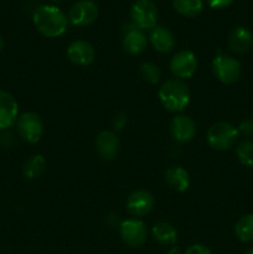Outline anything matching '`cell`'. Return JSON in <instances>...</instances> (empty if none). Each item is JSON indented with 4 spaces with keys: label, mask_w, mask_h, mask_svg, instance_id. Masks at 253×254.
I'll use <instances>...</instances> for the list:
<instances>
[{
    "label": "cell",
    "mask_w": 253,
    "mask_h": 254,
    "mask_svg": "<svg viewBox=\"0 0 253 254\" xmlns=\"http://www.w3.org/2000/svg\"><path fill=\"white\" fill-rule=\"evenodd\" d=\"M37 31L44 36L54 39L62 36L68 27V17L55 5H40L32 15Z\"/></svg>",
    "instance_id": "6da1fadb"
},
{
    "label": "cell",
    "mask_w": 253,
    "mask_h": 254,
    "mask_svg": "<svg viewBox=\"0 0 253 254\" xmlns=\"http://www.w3.org/2000/svg\"><path fill=\"white\" fill-rule=\"evenodd\" d=\"M161 104L170 112H183L190 103V89L181 79H166L159 89Z\"/></svg>",
    "instance_id": "7a4b0ae2"
},
{
    "label": "cell",
    "mask_w": 253,
    "mask_h": 254,
    "mask_svg": "<svg viewBox=\"0 0 253 254\" xmlns=\"http://www.w3.org/2000/svg\"><path fill=\"white\" fill-rule=\"evenodd\" d=\"M238 135L240 134L235 126L227 122H217L208 128L206 140L215 150L225 151L235 145Z\"/></svg>",
    "instance_id": "3957f363"
},
{
    "label": "cell",
    "mask_w": 253,
    "mask_h": 254,
    "mask_svg": "<svg viewBox=\"0 0 253 254\" xmlns=\"http://www.w3.org/2000/svg\"><path fill=\"white\" fill-rule=\"evenodd\" d=\"M158 7L153 0H136L130 9L131 24L139 30H151L158 24Z\"/></svg>",
    "instance_id": "277c9868"
},
{
    "label": "cell",
    "mask_w": 253,
    "mask_h": 254,
    "mask_svg": "<svg viewBox=\"0 0 253 254\" xmlns=\"http://www.w3.org/2000/svg\"><path fill=\"white\" fill-rule=\"evenodd\" d=\"M212 71L216 78L225 84H232L241 77V64L226 54L216 55L212 61Z\"/></svg>",
    "instance_id": "5b68a950"
},
{
    "label": "cell",
    "mask_w": 253,
    "mask_h": 254,
    "mask_svg": "<svg viewBox=\"0 0 253 254\" xmlns=\"http://www.w3.org/2000/svg\"><path fill=\"white\" fill-rule=\"evenodd\" d=\"M16 129L19 135L30 144L40 141L44 135V123L39 114L34 112L21 114L16 121Z\"/></svg>",
    "instance_id": "8992f818"
},
{
    "label": "cell",
    "mask_w": 253,
    "mask_h": 254,
    "mask_svg": "<svg viewBox=\"0 0 253 254\" xmlns=\"http://www.w3.org/2000/svg\"><path fill=\"white\" fill-rule=\"evenodd\" d=\"M99 15V9L93 0H78L72 5L68 12V21L78 27L93 24Z\"/></svg>",
    "instance_id": "52a82bcc"
},
{
    "label": "cell",
    "mask_w": 253,
    "mask_h": 254,
    "mask_svg": "<svg viewBox=\"0 0 253 254\" xmlns=\"http://www.w3.org/2000/svg\"><path fill=\"white\" fill-rule=\"evenodd\" d=\"M119 233L126 245L130 247H140L148 237L145 223L138 218H128L119 225Z\"/></svg>",
    "instance_id": "ba28073f"
},
{
    "label": "cell",
    "mask_w": 253,
    "mask_h": 254,
    "mask_svg": "<svg viewBox=\"0 0 253 254\" xmlns=\"http://www.w3.org/2000/svg\"><path fill=\"white\" fill-rule=\"evenodd\" d=\"M197 69L196 55L190 50H183L174 55L170 61V71L178 79L190 78Z\"/></svg>",
    "instance_id": "9c48e42d"
},
{
    "label": "cell",
    "mask_w": 253,
    "mask_h": 254,
    "mask_svg": "<svg viewBox=\"0 0 253 254\" xmlns=\"http://www.w3.org/2000/svg\"><path fill=\"white\" fill-rule=\"evenodd\" d=\"M19 104L12 94L0 89V130H6L16 124Z\"/></svg>",
    "instance_id": "30bf717a"
},
{
    "label": "cell",
    "mask_w": 253,
    "mask_h": 254,
    "mask_svg": "<svg viewBox=\"0 0 253 254\" xmlns=\"http://www.w3.org/2000/svg\"><path fill=\"white\" fill-rule=\"evenodd\" d=\"M126 210L134 217H144L154 208V197L146 190H136L126 198Z\"/></svg>",
    "instance_id": "8fae6325"
},
{
    "label": "cell",
    "mask_w": 253,
    "mask_h": 254,
    "mask_svg": "<svg viewBox=\"0 0 253 254\" xmlns=\"http://www.w3.org/2000/svg\"><path fill=\"white\" fill-rule=\"evenodd\" d=\"M67 57L76 66H89L96 59V51L89 42L76 40L67 49Z\"/></svg>",
    "instance_id": "7c38bea8"
},
{
    "label": "cell",
    "mask_w": 253,
    "mask_h": 254,
    "mask_svg": "<svg viewBox=\"0 0 253 254\" xmlns=\"http://www.w3.org/2000/svg\"><path fill=\"white\" fill-rule=\"evenodd\" d=\"M170 133L178 143H189L196 134L195 122L188 116H176L170 123Z\"/></svg>",
    "instance_id": "4fadbf2b"
},
{
    "label": "cell",
    "mask_w": 253,
    "mask_h": 254,
    "mask_svg": "<svg viewBox=\"0 0 253 254\" xmlns=\"http://www.w3.org/2000/svg\"><path fill=\"white\" fill-rule=\"evenodd\" d=\"M96 149L103 160H113L119 153V140L113 131L104 130L99 133L96 140Z\"/></svg>",
    "instance_id": "5bb4252c"
},
{
    "label": "cell",
    "mask_w": 253,
    "mask_h": 254,
    "mask_svg": "<svg viewBox=\"0 0 253 254\" xmlns=\"http://www.w3.org/2000/svg\"><path fill=\"white\" fill-rule=\"evenodd\" d=\"M228 49L236 54H243L253 46V34L247 27L238 26L231 31L228 36Z\"/></svg>",
    "instance_id": "9a60e30c"
},
{
    "label": "cell",
    "mask_w": 253,
    "mask_h": 254,
    "mask_svg": "<svg viewBox=\"0 0 253 254\" xmlns=\"http://www.w3.org/2000/svg\"><path fill=\"white\" fill-rule=\"evenodd\" d=\"M146 44H148V40H146V36L143 34V31L131 24V26L126 30V35H124V51L129 55H139L146 49Z\"/></svg>",
    "instance_id": "2e32d148"
},
{
    "label": "cell",
    "mask_w": 253,
    "mask_h": 254,
    "mask_svg": "<svg viewBox=\"0 0 253 254\" xmlns=\"http://www.w3.org/2000/svg\"><path fill=\"white\" fill-rule=\"evenodd\" d=\"M149 40L154 49L163 54L170 52L175 47V37H174L173 32L166 27L158 26V25L150 30Z\"/></svg>",
    "instance_id": "e0dca14e"
},
{
    "label": "cell",
    "mask_w": 253,
    "mask_h": 254,
    "mask_svg": "<svg viewBox=\"0 0 253 254\" xmlns=\"http://www.w3.org/2000/svg\"><path fill=\"white\" fill-rule=\"evenodd\" d=\"M165 180L168 185L178 192H185L190 186V175L181 166L169 168L165 173Z\"/></svg>",
    "instance_id": "ac0fdd59"
},
{
    "label": "cell",
    "mask_w": 253,
    "mask_h": 254,
    "mask_svg": "<svg viewBox=\"0 0 253 254\" xmlns=\"http://www.w3.org/2000/svg\"><path fill=\"white\" fill-rule=\"evenodd\" d=\"M153 237L158 241L160 245L173 246L178 240V231L171 223L169 222H158L153 226Z\"/></svg>",
    "instance_id": "d6986e66"
},
{
    "label": "cell",
    "mask_w": 253,
    "mask_h": 254,
    "mask_svg": "<svg viewBox=\"0 0 253 254\" xmlns=\"http://www.w3.org/2000/svg\"><path fill=\"white\" fill-rule=\"evenodd\" d=\"M173 7L178 14L185 17H196L202 12V0H173Z\"/></svg>",
    "instance_id": "ffe728a7"
},
{
    "label": "cell",
    "mask_w": 253,
    "mask_h": 254,
    "mask_svg": "<svg viewBox=\"0 0 253 254\" xmlns=\"http://www.w3.org/2000/svg\"><path fill=\"white\" fill-rule=\"evenodd\" d=\"M45 166H46V160L41 154H36L32 155L25 161L24 166H22V174L29 180H35V179L40 178L42 173L45 171Z\"/></svg>",
    "instance_id": "44dd1931"
},
{
    "label": "cell",
    "mask_w": 253,
    "mask_h": 254,
    "mask_svg": "<svg viewBox=\"0 0 253 254\" xmlns=\"http://www.w3.org/2000/svg\"><path fill=\"white\" fill-rule=\"evenodd\" d=\"M235 233L241 242H253V213L242 216L235 225Z\"/></svg>",
    "instance_id": "7402d4cb"
},
{
    "label": "cell",
    "mask_w": 253,
    "mask_h": 254,
    "mask_svg": "<svg viewBox=\"0 0 253 254\" xmlns=\"http://www.w3.org/2000/svg\"><path fill=\"white\" fill-rule=\"evenodd\" d=\"M236 155L241 164L247 168H253V140H242L236 146Z\"/></svg>",
    "instance_id": "603a6c76"
},
{
    "label": "cell",
    "mask_w": 253,
    "mask_h": 254,
    "mask_svg": "<svg viewBox=\"0 0 253 254\" xmlns=\"http://www.w3.org/2000/svg\"><path fill=\"white\" fill-rule=\"evenodd\" d=\"M140 74L146 82L151 84H155L160 81L161 77V71L155 64H151V62H145L140 66Z\"/></svg>",
    "instance_id": "cb8c5ba5"
},
{
    "label": "cell",
    "mask_w": 253,
    "mask_h": 254,
    "mask_svg": "<svg viewBox=\"0 0 253 254\" xmlns=\"http://www.w3.org/2000/svg\"><path fill=\"white\" fill-rule=\"evenodd\" d=\"M237 130L238 134L243 136H247V138L253 136V118H248L241 122L240 126L237 127Z\"/></svg>",
    "instance_id": "d4e9b609"
},
{
    "label": "cell",
    "mask_w": 253,
    "mask_h": 254,
    "mask_svg": "<svg viewBox=\"0 0 253 254\" xmlns=\"http://www.w3.org/2000/svg\"><path fill=\"white\" fill-rule=\"evenodd\" d=\"M184 254H212V252L206 246L196 243V245L190 246Z\"/></svg>",
    "instance_id": "484cf974"
},
{
    "label": "cell",
    "mask_w": 253,
    "mask_h": 254,
    "mask_svg": "<svg viewBox=\"0 0 253 254\" xmlns=\"http://www.w3.org/2000/svg\"><path fill=\"white\" fill-rule=\"evenodd\" d=\"M206 1H207L208 6L212 7V9L222 10L230 6L235 0H206Z\"/></svg>",
    "instance_id": "4316f807"
},
{
    "label": "cell",
    "mask_w": 253,
    "mask_h": 254,
    "mask_svg": "<svg viewBox=\"0 0 253 254\" xmlns=\"http://www.w3.org/2000/svg\"><path fill=\"white\" fill-rule=\"evenodd\" d=\"M126 123V117L124 116V114H121V116L116 117L114 118V122H113V126H114V129H122L124 127V124Z\"/></svg>",
    "instance_id": "83f0119b"
},
{
    "label": "cell",
    "mask_w": 253,
    "mask_h": 254,
    "mask_svg": "<svg viewBox=\"0 0 253 254\" xmlns=\"http://www.w3.org/2000/svg\"><path fill=\"white\" fill-rule=\"evenodd\" d=\"M166 254H183V253H181L180 248L173 247V248H171V250L168 251V253H166Z\"/></svg>",
    "instance_id": "f1b7e54d"
},
{
    "label": "cell",
    "mask_w": 253,
    "mask_h": 254,
    "mask_svg": "<svg viewBox=\"0 0 253 254\" xmlns=\"http://www.w3.org/2000/svg\"><path fill=\"white\" fill-rule=\"evenodd\" d=\"M2 49H4V39L0 36V52L2 51Z\"/></svg>",
    "instance_id": "f546056e"
},
{
    "label": "cell",
    "mask_w": 253,
    "mask_h": 254,
    "mask_svg": "<svg viewBox=\"0 0 253 254\" xmlns=\"http://www.w3.org/2000/svg\"><path fill=\"white\" fill-rule=\"evenodd\" d=\"M246 254H253V247H251L250 250H248L247 252H246Z\"/></svg>",
    "instance_id": "4dcf8cb0"
},
{
    "label": "cell",
    "mask_w": 253,
    "mask_h": 254,
    "mask_svg": "<svg viewBox=\"0 0 253 254\" xmlns=\"http://www.w3.org/2000/svg\"><path fill=\"white\" fill-rule=\"evenodd\" d=\"M55 1H56V0H55Z\"/></svg>",
    "instance_id": "1f68e13d"
}]
</instances>
